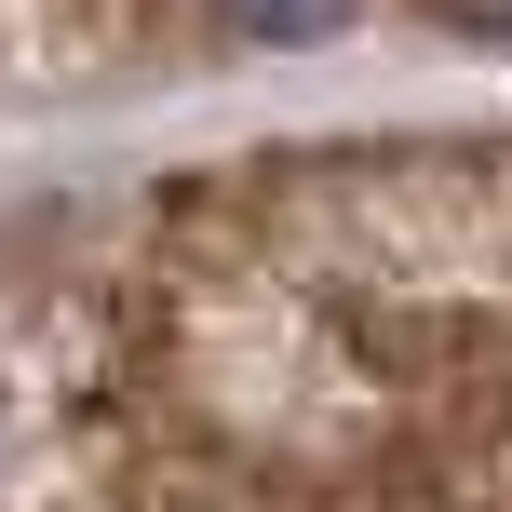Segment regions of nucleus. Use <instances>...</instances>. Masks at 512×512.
Listing matches in <instances>:
<instances>
[{"label": "nucleus", "mask_w": 512, "mask_h": 512, "mask_svg": "<svg viewBox=\"0 0 512 512\" xmlns=\"http://www.w3.org/2000/svg\"><path fill=\"white\" fill-rule=\"evenodd\" d=\"M364 0H203V27L216 41H270V54H297V41H337Z\"/></svg>", "instance_id": "nucleus-1"}]
</instances>
